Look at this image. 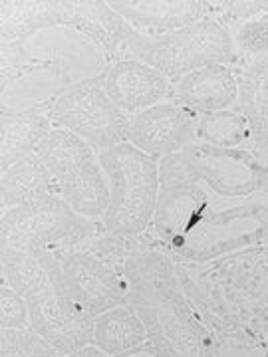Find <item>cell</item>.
I'll return each instance as SVG.
<instances>
[{
    "mask_svg": "<svg viewBox=\"0 0 268 357\" xmlns=\"http://www.w3.org/2000/svg\"><path fill=\"white\" fill-rule=\"evenodd\" d=\"M151 234L183 262H211L268 243V192L211 183L175 153L159 161Z\"/></svg>",
    "mask_w": 268,
    "mask_h": 357,
    "instance_id": "cell-1",
    "label": "cell"
},
{
    "mask_svg": "<svg viewBox=\"0 0 268 357\" xmlns=\"http://www.w3.org/2000/svg\"><path fill=\"white\" fill-rule=\"evenodd\" d=\"M179 280L209 332L268 335V243L211 262L175 260Z\"/></svg>",
    "mask_w": 268,
    "mask_h": 357,
    "instance_id": "cell-2",
    "label": "cell"
},
{
    "mask_svg": "<svg viewBox=\"0 0 268 357\" xmlns=\"http://www.w3.org/2000/svg\"><path fill=\"white\" fill-rule=\"evenodd\" d=\"M128 284V304L140 314L147 342L161 357H215L213 333L191 306L179 280L175 258L157 243L119 266Z\"/></svg>",
    "mask_w": 268,
    "mask_h": 357,
    "instance_id": "cell-3",
    "label": "cell"
},
{
    "mask_svg": "<svg viewBox=\"0 0 268 357\" xmlns=\"http://www.w3.org/2000/svg\"><path fill=\"white\" fill-rule=\"evenodd\" d=\"M110 183V204L103 230L119 236H141L151 229L159 199V161L121 143L98 153Z\"/></svg>",
    "mask_w": 268,
    "mask_h": 357,
    "instance_id": "cell-4",
    "label": "cell"
},
{
    "mask_svg": "<svg viewBox=\"0 0 268 357\" xmlns=\"http://www.w3.org/2000/svg\"><path fill=\"white\" fill-rule=\"evenodd\" d=\"M103 230L100 220L77 215L58 192L2 213L0 248L28 255L84 250Z\"/></svg>",
    "mask_w": 268,
    "mask_h": 357,
    "instance_id": "cell-5",
    "label": "cell"
},
{
    "mask_svg": "<svg viewBox=\"0 0 268 357\" xmlns=\"http://www.w3.org/2000/svg\"><path fill=\"white\" fill-rule=\"evenodd\" d=\"M140 60L175 84L207 66H237L239 54L229 28L207 18L169 34L147 36L133 28L126 46V60Z\"/></svg>",
    "mask_w": 268,
    "mask_h": 357,
    "instance_id": "cell-6",
    "label": "cell"
},
{
    "mask_svg": "<svg viewBox=\"0 0 268 357\" xmlns=\"http://www.w3.org/2000/svg\"><path fill=\"white\" fill-rule=\"evenodd\" d=\"M48 167L56 192L82 217L102 220L110 204V183L98 151L72 131L54 128L34 151Z\"/></svg>",
    "mask_w": 268,
    "mask_h": 357,
    "instance_id": "cell-7",
    "label": "cell"
},
{
    "mask_svg": "<svg viewBox=\"0 0 268 357\" xmlns=\"http://www.w3.org/2000/svg\"><path fill=\"white\" fill-rule=\"evenodd\" d=\"M52 126L72 131L98 153L129 141L131 117L115 105L102 77H86L66 88L48 107Z\"/></svg>",
    "mask_w": 268,
    "mask_h": 357,
    "instance_id": "cell-8",
    "label": "cell"
},
{
    "mask_svg": "<svg viewBox=\"0 0 268 357\" xmlns=\"http://www.w3.org/2000/svg\"><path fill=\"white\" fill-rule=\"evenodd\" d=\"M30 312V326L62 357L94 344L96 318L77 306L66 290L62 266L52 274L48 286L26 298Z\"/></svg>",
    "mask_w": 268,
    "mask_h": 357,
    "instance_id": "cell-9",
    "label": "cell"
},
{
    "mask_svg": "<svg viewBox=\"0 0 268 357\" xmlns=\"http://www.w3.org/2000/svg\"><path fill=\"white\" fill-rule=\"evenodd\" d=\"M66 290L89 316L128 304V284L119 270L89 250H68L60 255Z\"/></svg>",
    "mask_w": 268,
    "mask_h": 357,
    "instance_id": "cell-10",
    "label": "cell"
},
{
    "mask_svg": "<svg viewBox=\"0 0 268 357\" xmlns=\"http://www.w3.org/2000/svg\"><path fill=\"white\" fill-rule=\"evenodd\" d=\"M195 123L197 115L169 100L131 117L128 143L163 161L195 143Z\"/></svg>",
    "mask_w": 268,
    "mask_h": 357,
    "instance_id": "cell-11",
    "label": "cell"
},
{
    "mask_svg": "<svg viewBox=\"0 0 268 357\" xmlns=\"http://www.w3.org/2000/svg\"><path fill=\"white\" fill-rule=\"evenodd\" d=\"M60 28L74 30L88 38L103 56L107 68L126 60V46L133 28L115 13L110 2L100 0H58Z\"/></svg>",
    "mask_w": 268,
    "mask_h": 357,
    "instance_id": "cell-12",
    "label": "cell"
},
{
    "mask_svg": "<svg viewBox=\"0 0 268 357\" xmlns=\"http://www.w3.org/2000/svg\"><path fill=\"white\" fill-rule=\"evenodd\" d=\"M100 77L107 98L129 117L171 100L173 84L140 60H119Z\"/></svg>",
    "mask_w": 268,
    "mask_h": 357,
    "instance_id": "cell-13",
    "label": "cell"
},
{
    "mask_svg": "<svg viewBox=\"0 0 268 357\" xmlns=\"http://www.w3.org/2000/svg\"><path fill=\"white\" fill-rule=\"evenodd\" d=\"M110 6L141 34L157 36L213 18L207 0H112Z\"/></svg>",
    "mask_w": 268,
    "mask_h": 357,
    "instance_id": "cell-14",
    "label": "cell"
},
{
    "mask_svg": "<svg viewBox=\"0 0 268 357\" xmlns=\"http://www.w3.org/2000/svg\"><path fill=\"white\" fill-rule=\"evenodd\" d=\"M232 68L239 76L234 109L243 115L248 131L246 149L268 165V56L239 60Z\"/></svg>",
    "mask_w": 268,
    "mask_h": 357,
    "instance_id": "cell-15",
    "label": "cell"
},
{
    "mask_svg": "<svg viewBox=\"0 0 268 357\" xmlns=\"http://www.w3.org/2000/svg\"><path fill=\"white\" fill-rule=\"evenodd\" d=\"M239 100V76L232 66H207L173 84L171 102L195 115L230 109Z\"/></svg>",
    "mask_w": 268,
    "mask_h": 357,
    "instance_id": "cell-16",
    "label": "cell"
},
{
    "mask_svg": "<svg viewBox=\"0 0 268 357\" xmlns=\"http://www.w3.org/2000/svg\"><path fill=\"white\" fill-rule=\"evenodd\" d=\"M52 131L46 112H4L0 109V171H8L14 163L32 155Z\"/></svg>",
    "mask_w": 268,
    "mask_h": 357,
    "instance_id": "cell-17",
    "label": "cell"
},
{
    "mask_svg": "<svg viewBox=\"0 0 268 357\" xmlns=\"http://www.w3.org/2000/svg\"><path fill=\"white\" fill-rule=\"evenodd\" d=\"M58 0H2L0 2V48L26 46L40 30L58 28Z\"/></svg>",
    "mask_w": 268,
    "mask_h": 357,
    "instance_id": "cell-18",
    "label": "cell"
},
{
    "mask_svg": "<svg viewBox=\"0 0 268 357\" xmlns=\"http://www.w3.org/2000/svg\"><path fill=\"white\" fill-rule=\"evenodd\" d=\"M56 192V185L48 167L42 163L38 155L32 153L14 163L0 178V208L2 213L34 203L42 197Z\"/></svg>",
    "mask_w": 268,
    "mask_h": 357,
    "instance_id": "cell-19",
    "label": "cell"
},
{
    "mask_svg": "<svg viewBox=\"0 0 268 357\" xmlns=\"http://www.w3.org/2000/svg\"><path fill=\"white\" fill-rule=\"evenodd\" d=\"M147 342V330L133 306L124 304L96 318L94 345L107 356H117Z\"/></svg>",
    "mask_w": 268,
    "mask_h": 357,
    "instance_id": "cell-20",
    "label": "cell"
},
{
    "mask_svg": "<svg viewBox=\"0 0 268 357\" xmlns=\"http://www.w3.org/2000/svg\"><path fill=\"white\" fill-rule=\"evenodd\" d=\"M60 266L58 255H28L0 248L2 284L10 286L20 296L42 292L50 282L54 270Z\"/></svg>",
    "mask_w": 268,
    "mask_h": 357,
    "instance_id": "cell-21",
    "label": "cell"
},
{
    "mask_svg": "<svg viewBox=\"0 0 268 357\" xmlns=\"http://www.w3.org/2000/svg\"><path fill=\"white\" fill-rule=\"evenodd\" d=\"M195 143H203L218 149H246L248 131L243 115L234 107L215 114L197 115Z\"/></svg>",
    "mask_w": 268,
    "mask_h": 357,
    "instance_id": "cell-22",
    "label": "cell"
},
{
    "mask_svg": "<svg viewBox=\"0 0 268 357\" xmlns=\"http://www.w3.org/2000/svg\"><path fill=\"white\" fill-rule=\"evenodd\" d=\"M0 357H62L32 326L0 330Z\"/></svg>",
    "mask_w": 268,
    "mask_h": 357,
    "instance_id": "cell-23",
    "label": "cell"
},
{
    "mask_svg": "<svg viewBox=\"0 0 268 357\" xmlns=\"http://www.w3.org/2000/svg\"><path fill=\"white\" fill-rule=\"evenodd\" d=\"M239 60H255L268 56V13L256 16L230 30Z\"/></svg>",
    "mask_w": 268,
    "mask_h": 357,
    "instance_id": "cell-24",
    "label": "cell"
},
{
    "mask_svg": "<svg viewBox=\"0 0 268 357\" xmlns=\"http://www.w3.org/2000/svg\"><path fill=\"white\" fill-rule=\"evenodd\" d=\"M268 13V0H230L213 2V18L225 28H237L260 14Z\"/></svg>",
    "mask_w": 268,
    "mask_h": 357,
    "instance_id": "cell-25",
    "label": "cell"
},
{
    "mask_svg": "<svg viewBox=\"0 0 268 357\" xmlns=\"http://www.w3.org/2000/svg\"><path fill=\"white\" fill-rule=\"evenodd\" d=\"M30 326V312L24 296L14 292L10 286H0V330H16Z\"/></svg>",
    "mask_w": 268,
    "mask_h": 357,
    "instance_id": "cell-26",
    "label": "cell"
},
{
    "mask_svg": "<svg viewBox=\"0 0 268 357\" xmlns=\"http://www.w3.org/2000/svg\"><path fill=\"white\" fill-rule=\"evenodd\" d=\"M112 357H161L159 356V351L155 349L154 345L149 344V342H145L143 345H137V347H133V349H128V351H124V354H117V356Z\"/></svg>",
    "mask_w": 268,
    "mask_h": 357,
    "instance_id": "cell-27",
    "label": "cell"
},
{
    "mask_svg": "<svg viewBox=\"0 0 268 357\" xmlns=\"http://www.w3.org/2000/svg\"><path fill=\"white\" fill-rule=\"evenodd\" d=\"M66 357H110L105 351H102L98 345L89 344L86 345V347H80L77 351H74V354H70V356Z\"/></svg>",
    "mask_w": 268,
    "mask_h": 357,
    "instance_id": "cell-28",
    "label": "cell"
},
{
    "mask_svg": "<svg viewBox=\"0 0 268 357\" xmlns=\"http://www.w3.org/2000/svg\"><path fill=\"white\" fill-rule=\"evenodd\" d=\"M265 354H267L268 357V335H267V340H265Z\"/></svg>",
    "mask_w": 268,
    "mask_h": 357,
    "instance_id": "cell-29",
    "label": "cell"
}]
</instances>
